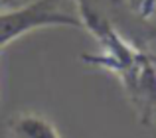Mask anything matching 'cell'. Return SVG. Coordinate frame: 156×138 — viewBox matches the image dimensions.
I'll list each match as a JSON object with an SVG mask.
<instances>
[{
    "instance_id": "obj_3",
    "label": "cell",
    "mask_w": 156,
    "mask_h": 138,
    "mask_svg": "<svg viewBox=\"0 0 156 138\" xmlns=\"http://www.w3.org/2000/svg\"><path fill=\"white\" fill-rule=\"evenodd\" d=\"M18 2L16 0H0V12L2 10H8V8H16Z\"/></svg>"
},
{
    "instance_id": "obj_4",
    "label": "cell",
    "mask_w": 156,
    "mask_h": 138,
    "mask_svg": "<svg viewBox=\"0 0 156 138\" xmlns=\"http://www.w3.org/2000/svg\"><path fill=\"white\" fill-rule=\"evenodd\" d=\"M0 53H2V50H0Z\"/></svg>"
},
{
    "instance_id": "obj_2",
    "label": "cell",
    "mask_w": 156,
    "mask_h": 138,
    "mask_svg": "<svg viewBox=\"0 0 156 138\" xmlns=\"http://www.w3.org/2000/svg\"><path fill=\"white\" fill-rule=\"evenodd\" d=\"M12 138H59L50 120L38 115H20L8 124Z\"/></svg>"
},
{
    "instance_id": "obj_1",
    "label": "cell",
    "mask_w": 156,
    "mask_h": 138,
    "mask_svg": "<svg viewBox=\"0 0 156 138\" xmlns=\"http://www.w3.org/2000/svg\"><path fill=\"white\" fill-rule=\"evenodd\" d=\"M69 0H36L8 12H0V50L22 34L42 26H81L69 10Z\"/></svg>"
}]
</instances>
